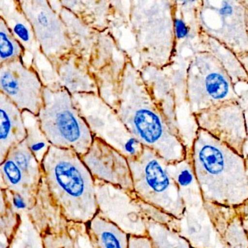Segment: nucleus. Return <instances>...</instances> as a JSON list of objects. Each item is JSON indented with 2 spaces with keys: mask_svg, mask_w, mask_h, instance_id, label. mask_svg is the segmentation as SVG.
Wrapping results in <instances>:
<instances>
[{
  "mask_svg": "<svg viewBox=\"0 0 248 248\" xmlns=\"http://www.w3.org/2000/svg\"><path fill=\"white\" fill-rule=\"evenodd\" d=\"M0 171L7 189L30 199L35 198L39 184H35L8 156L0 165Z\"/></svg>",
  "mask_w": 248,
  "mask_h": 248,
  "instance_id": "22",
  "label": "nucleus"
},
{
  "mask_svg": "<svg viewBox=\"0 0 248 248\" xmlns=\"http://www.w3.org/2000/svg\"><path fill=\"white\" fill-rule=\"evenodd\" d=\"M189 155L203 204L237 208L248 200V168L241 154L199 128Z\"/></svg>",
  "mask_w": 248,
  "mask_h": 248,
  "instance_id": "2",
  "label": "nucleus"
},
{
  "mask_svg": "<svg viewBox=\"0 0 248 248\" xmlns=\"http://www.w3.org/2000/svg\"><path fill=\"white\" fill-rule=\"evenodd\" d=\"M49 2L68 28L73 52L97 80L100 97L114 109L122 74L131 57L119 48L110 31L102 32L90 27L60 1Z\"/></svg>",
  "mask_w": 248,
  "mask_h": 248,
  "instance_id": "4",
  "label": "nucleus"
},
{
  "mask_svg": "<svg viewBox=\"0 0 248 248\" xmlns=\"http://www.w3.org/2000/svg\"><path fill=\"white\" fill-rule=\"evenodd\" d=\"M61 5L75 15L87 26L100 32L110 29L113 5L106 0H63Z\"/></svg>",
  "mask_w": 248,
  "mask_h": 248,
  "instance_id": "19",
  "label": "nucleus"
},
{
  "mask_svg": "<svg viewBox=\"0 0 248 248\" xmlns=\"http://www.w3.org/2000/svg\"><path fill=\"white\" fill-rule=\"evenodd\" d=\"M147 231L155 248H194L176 230L163 223L147 218Z\"/></svg>",
  "mask_w": 248,
  "mask_h": 248,
  "instance_id": "23",
  "label": "nucleus"
},
{
  "mask_svg": "<svg viewBox=\"0 0 248 248\" xmlns=\"http://www.w3.org/2000/svg\"><path fill=\"white\" fill-rule=\"evenodd\" d=\"M185 96L195 112L205 110L232 93L230 79L225 70L208 52L195 54L186 71Z\"/></svg>",
  "mask_w": 248,
  "mask_h": 248,
  "instance_id": "10",
  "label": "nucleus"
},
{
  "mask_svg": "<svg viewBox=\"0 0 248 248\" xmlns=\"http://www.w3.org/2000/svg\"><path fill=\"white\" fill-rule=\"evenodd\" d=\"M20 215L18 226L8 248H45L43 237L26 214Z\"/></svg>",
  "mask_w": 248,
  "mask_h": 248,
  "instance_id": "25",
  "label": "nucleus"
},
{
  "mask_svg": "<svg viewBox=\"0 0 248 248\" xmlns=\"http://www.w3.org/2000/svg\"><path fill=\"white\" fill-rule=\"evenodd\" d=\"M24 55L23 47L0 17V66L7 63L23 59Z\"/></svg>",
  "mask_w": 248,
  "mask_h": 248,
  "instance_id": "27",
  "label": "nucleus"
},
{
  "mask_svg": "<svg viewBox=\"0 0 248 248\" xmlns=\"http://www.w3.org/2000/svg\"><path fill=\"white\" fill-rule=\"evenodd\" d=\"M114 109L131 135L166 163H179L189 156L182 137L169 123L131 60L125 64Z\"/></svg>",
  "mask_w": 248,
  "mask_h": 248,
  "instance_id": "1",
  "label": "nucleus"
},
{
  "mask_svg": "<svg viewBox=\"0 0 248 248\" xmlns=\"http://www.w3.org/2000/svg\"><path fill=\"white\" fill-rule=\"evenodd\" d=\"M167 167L169 173L179 187L186 208L202 206L203 201L189 155L179 163H168Z\"/></svg>",
  "mask_w": 248,
  "mask_h": 248,
  "instance_id": "20",
  "label": "nucleus"
},
{
  "mask_svg": "<svg viewBox=\"0 0 248 248\" xmlns=\"http://www.w3.org/2000/svg\"><path fill=\"white\" fill-rule=\"evenodd\" d=\"M33 29L42 55L54 67L73 52L68 28L58 12L46 0H17Z\"/></svg>",
  "mask_w": 248,
  "mask_h": 248,
  "instance_id": "9",
  "label": "nucleus"
},
{
  "mask_svg": "<svg viewBox=\"0 0 248 248\" xmlns=\"http://www.w3.org/2000/svg\"><path fill=\"white\" fill-rule=\"evenodd\" d=\"M0 189H7L5 184H4V181H3L2 176H1V171H0Z\"/></svg>",
  "mask_w": 248,
  "mask_h": 248,
  "instance_id": "32",
  "label": "nucleus"
},
{
  "mask_svg": "<svg viewBox=\"0 0 248 248\" xmlns=\"http://www.w3.org/2000/svg\"><path fill=\"white\" fill-rule=\"evenodd\" d=\"M208 219L226 248H248V237L235 208L203 204Z\"/></svg>",
  "mask_w": 248,
  "mask_h": 248,
  "instance_id": "17",
  "label": "nucleus"
},
{
  "mask_svg": "<svg viewBox=\"0 0 248 248\" xmlns=\"http://www.w3.org/2000/svg\"><path fill=\"white\" fill-rule=\"evenodd\" d=\"M100 216L116 224L128 236L147 235L145 205L134 193L95 181Z\"/></svg>",
  "mask_w": 248,
  "mask_h": 248,
  "instance_id": "11",
  "label": "nucleus"
},
{
  "mask_svg": "<svg viewBox=\"0 0 248 248\" xmlns=\"http://www.w3.org/2000/svg\"><path fill=\"white\" fill-rule=\"evenodd\" d=\"M128 248H155L148 236H128Z\"/></svg>",
  "mask_w": 248,
  "mask_h": 248,
  "instance_id": "29",
  "label": "nucleus"
},
{
  "mask_svg": "<svg viewBox=\"0 0 248 248\" xmlns=\"http://www.w3.org/2000/svg\"><path fill=\"white\" fill-rule=\"evenodd\" d=\"M72 97L93 136L116 149L127 159L140 155L143 146L128 132L115 109L100 96L75 94Z\"/></svg>",
  "mask_w": 248,
  "mask_h": 248,
  "instance_id": "8",
  "label": "nucleus"
},
{
  "mask_svg": "<svg viewBox=\"0 0 248 248\" xmlns=\"http://www.w3.org/2000/svg\"><path fill=\"white\" fill-rule=\"evenodd\" d=\"M0 17L24 49L23 60L26 55H30L31 66L38 74L47 69L51 64L41 52L31 26L23 14L17 0H0Z\"/></svg>",
  "mask_w": 248,
  "mask_h": 248,
  "instance_id": "14",
  "label": "nucleus"
},
{
  "mask_svg": "<svg viewBox=\"0 0 248 248\" xmlns=\"http://www.w3.org/2000/svg\"><path fill=\"white\" fill-rule=\"evenodd\" d=\"M7 156L35 184H39L42 178V166L26 145L25 140L13 147Z\"/></svg>",
  "mask_w": 248,
  "mask_h": 248,
  "instance_id": "26",
  "label": "nucleus"
},
{
  "mask_svg": "<svg viewBox=\"0 0 248 248\" xmlns=\"http://www.w3.org/2000/svg\"><path fill=\"white\" fill-rule=\"evenodd\" d=\"M56 84L66 89L71 95L100 96L98 84L87 66L74 52L58 61L54 67Z\"/></svg>",
  "mask_w": 248,
  "mask_h": 248,
  "instance_id": "15",
  "label": "nucleus"
},
{
  "mask_svg": "<svg viewBox=\"0 0 248 248\" xmlns=\"http://www.w3.org/2000/svg\"><path fill=\"white\" fill-rule=\"evenodd\" d=\"M42 236L68 231L65 220L61 210L52 199L42 176L35 197V202L26 213Z\"/></svg>",
  "mask_w": 248,
  "mask_h": 248,
  "instance_id": "16",
  "label": "nucleus"
},
{
  "mask_svg": "<svg viewBox=\"0 0 248 248\" xmlns=\"http://www.w3.org/2000/svg\"><path fill=\"white\" fill-rule=\"evenodd\" d=\"M4 189H0V217L4 216L8 212Z\"/></svg>",
  "mask_w": 248,
  "mask_h": 248,
  "instance_id": "31",
  "label": "nucleus"
},
{
  "mask_svg": "<svg viewBox=\"0 0 248 248\" xmlns=\"http://www.w3.org/2000/svg\"><path fill=\"white\" fill-rule=\"evenodd\" d=\"M26 138L21 111L0 93V165L12 149Z\"/></svg>",
  "mask_w": 248,
  "mask_h": 248,
  "instance_id": "18",
  "label": "nucleus"
},
{
  "mask_svg": "<svg viewBox=\"0 0 248 248\" xmlns=\"http://www.w3.org/2000/svg\"><path fill=\"white\" fill-rule=\"evenodd\" d=\"M37 116L51 145L73 150L80 157L87 154L94 137L66 89L44 87L43 105Z\"/></svg>",
  "mask_w": 248,
  "mask_h": 248,
  "instance_id": "6",
  "label": "nucleus"
},
{
  "mask_svg": "<svg viewBox=\"0 0 248 248\" xmlns=\"http://www.w3.org/2000/svg\"><path fill=\"white\" fill-rule=\"evenodd\" d=\"M41 166L49 193L65 220L88 224L98 214V205L95 181L81 157L51 145Z\"/></svg>",
  "mask_w": 248,
  "mask_h": 248,
  "instance_id": "3",
  "label": "nucleus"
},
{
  "mask_svg": "<svg viewBox=\"0 0 248 248\" xmlns=\"http://www.w3.org/2000/svg\"><path fill=\"white\" fill-rule=\"evenodd\" d=\"M235 209L238 215H240L245 231H246L248 237V200L246 201L241 206L238 207Z\"/></svg>",
  "mask_w": 248,
  "mask_h": 248,
  "instance_id": "30",
  "label": "nucleus"
},
{
  "mask_svg": "<svg viewBox=\"0 0 248 248\" xmlns=\"http://www.w3.org/2000/svg\"><path fill=\"white\" fill-rule=\"evenodd\" d=\"M22 118L26 132L25 139L26 145L41 164L51 144L42 132L36 115L28 111H23L22 112Z\"/></svg>",
  "mask_w": 248,
  "mask_h": 248,
  "instance_id": "24",
  "label": "nucleus"
},
{
  "mask_svg": "<svg viewBox=\"0 0 248 248\" xmlns=\"http://www.w3.org/2000/svg\"><path fill=\"white\" fill-rule=\"evenodd\" d=\"M247 21H248V12H247Z\"/></svg>",
  "mask_w": 248,
  "mask_h": 248,
  "instance_id": "33",
  "label": "nucleus"
},
{
  "mask_svg": "<svg viewBox=\"0 0 248 248\" xmlns=\"http://www.w3.org/2000/svg\"><path fill=\"white\" fill-rule=\"evenodd\" d=\"M81 158L94 181L132 193V178L128 159L120 151L94 137L90 149Z\"/></svg>",
  "mask_w": 248,
  "mask_h": 248,
  "instance_id": "13",
  "label": "nucleus"
},
{
  "mask_svg": "<svg viewBox=\"0 0 248 248\" xmlns=\"http://www.w3.org/2000/svg\"><path fill=\"white\" fill-rule=\"evenodd\" d=\"M89 237L94 248H128V235L98 214L87 224Z\"/></svg>",
  "mask_w": 248,
  "mask_h": 248,
  "instance_id": "21",
  "label": "nucleus"
},
{
  "mask_svg": "<svg viewBox=\"0 0 248 248\" xmlns=\"http://www.w3.org/2000/svg\"><path fill=\"white\" fill-rule=\"evenodd\" d=\"M173 0L126 1L124 18L135 45L138 69H163L173 63L175 38Z\"/></svg>",
  "mask_w": 248,
  "mask_h": 248,
  "instance_id": "5",
  "label": "nucleus"
},
{
  "mask_svg": "<svg viewBox=\"0 0 248 248\" xmlns=\"http://www.w3.org/2000/svg\"><path fill=\"white\" fill-rule=\"evenodd\" d=\"M128 162L136 198L147 206L180 220L186 206L176 182L168 170V163L145 147L140 155L128 159Z\"/></svg>",
  "mask_w": 248,
  "mask_h": 248,
  "instance_id": "7",
  "label": "nucleus"
},
{
  "mask_svg": "<svg viewBox=\"0 0 248 248\" xmlns=\"http://www.w3.org/2000/svg\"><path fill=\"white\" fill-rule=\"evenodd\" d=\"M44 87L37 71L26 66L23 59L0 66V93L21 112L28 111L37 116L43 105Z\"/></svg>",
  "mask_w": 248,
  "mask_h": 248,
  "instance_id": "12",
  "label": "nucleus"
},
{
  "mask_svg": "<svg viewBox=\"0 0 248 248\" xmlns=\"http://www.w3.org/2000/svg\"><path fill=\"white\" fill-rule=\"evenodd\" d=\"M20 221V215L9 210L4 216L0 217V248H8Z\"/></svg>",
  "mask_w": 248,
  "mask_h": 248,
  "instance_id": "28",
  "label": "nucleus"
}]
</instances>
